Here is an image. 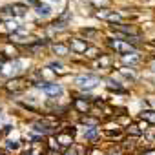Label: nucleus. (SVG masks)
I'll list each match as a JSON object with an SVG mask.
<instances>
[{"mask_svg":"<svg viewBox=\"0 0 155 155\" xmlns=\"http://www.w3.org/2000/svg\"><path fill=\"white\" fill-rule=\"evenodd\" d=\"M75 84L79 86L81 90L88 91V90H93L97 84H101V79H99L97 75H79L75 79Z\"/></svg>","mask_w":155,"mask_h":155,"instance_id":"f257e3e1","label":"nucleus"},{"mask_svg":"<svg viewBox=\"0 0 155 155\" xmlns=\"http://www.w3.org/2000/svg\"><path fill=\"white\" fill-rule=\"evenodd\" d=\"M37 88L44 90L46 95L49 97H57V95H62V86L60 84H55V82H37Z\"/></svg>","mask_w":155,"mask_h":155,"instance_id":"f03ea898","label":"nucleus"},{"mask_svg":"<svg viewBox=\"0 0 155 155\" xmlns=\"http://www.w3.org/2000/svg\"><path fill=\"white\" fill-rule=\"evenodd\" d=\"M110 46H111L115 51L122 53V55H128V53H135V48H133L131 44H126V42H122V40H111V42H110Z\"/></svg>","mask_w":155,"mask_h":155,"instance_id":"7ed1b4c3","label":"nucleus"},{"mask_svg":"<svg viewBox=\"0 0 155 155\" xmlns=\"http://www.w3.org/2000/svg\"><path fill=\"white\" fill-rule=\"evenodd\" d=\"M69 48L75 53H86V49L90 48V44L86 40H82V38H71L69 40Z\"/></svg>","mask_w":155,"mask_h":155,"instance_id":"20e7f679","label":"nucleus"},{"mask_svg":"<svg viewBox=\"0 0 155 155\" xmlns=\"http://www.w3.org/2000/svg\"><path fill=\"white\" fill-rule=\"evenodd\" d=\"M97 18H102V20H120V13H115V11H108V9H101L95 13Z\"/></svg>","mask_w":155,"mask_h":155,"instance_id":"39448f33","label":"nucleus"},{"mask_svg":"<svg viewBox=\"0 0 155 155\" xmlns=\"http://www.w3.org/2000/svg\"><path fill=\"white\" fill-rule=\"evenodd\" d=\"M18 68H20V62H8V64H4L2 66V71H0V73H2V75H17L18 73Z\"/></svg>","mask_w":155,"mask_h":155,"instance_id":"423d86ee","label":"nucleus"},{"mask_svg":"<svg viewBox=\"0 0 155 155\" xmlns=\"http://www.w3.org/2000/svg\"><path fill=\"white\" fill-rule=\"evenodd\" d=\"M122 60H124V64H130V66H135V64H139V60H140V57H139V53L135 51V53H128V55H122Z\"/></svg>","mask_w":155,"mask_h":155,"instance_id":"0eeeda50","label":"nucleus"},{"mask_svg":"<svg viewBox=\"0 0 155 155\" xmlns=\"http://www.w3.org/2000/svg\"><path fill=\"white\" fill-rule=\"evenodd\" d=\"M35 13L38 15V17H42V18H48L49 15H51V9H49V6H42V4H38L37 8H35Z\"/></svg>","mask_w":155,"mask_h":155,"instance_id":"6e6552de","label":"nucleus"},{"mask_svg":"<svg viewBox=\"0 0 155 155\" xmlns=\"http://www.w3.org/2000/svg\"><path fill=\"white\" fill-rule=\"evenodd\" d=\"M58 142L64 146H69L73 142V131H66V133H58Z\"/></svg>","mask_w":155,"mask_h":155,"instance_id":"1a4fd4ad","label":"nucleus"},{"mask_svg":"<svg viewBox=\"0 0 155 155\" xmlns=\"http://www.w3.org/2000/svg\"><path fill=\"white\" fill-rule=\"evenodd\" d=\"M53 53L55 55H69V48L64 46V44H53Z\"/></svg>","mask_w":155,"mask_h":155,"instance_id":"9d476101","label":"nucleus"},{"mask_svg":"<svg viewBox=\"0 0 155 155\" xmlns=\"http://www.w3.org/2000/svg\"><path fill=\"white\" fill-rule=\"evenodd\" d=\"M9 9L13 15H18V17H22L26 13V6H22V4H13V6H9Z\"/></svg>","mask_w":155,"mask_h":155,"instance_id":"9b49d317","label":"nucleus"},{"mask_svg":"<svg viewBox=\"0 0 155 155\" xmlns=\"http://www.w3.org/2000/svg\"><path fill=\"white\" fill-rule=\"evenodd\" d=\"M73 104H75V108H77V110H79L81 113H86V111L90 110V106H88V102H82L81 99H75V102H73Z\"/></svg>","mask_w":155,"mask_h":155,"instance_id":"f8f14e48","label":"nucleus"},{"mask_svg":"<svg viewBox=\"0 0 155 155\" xmlns=\"http://www.w3.org/2000/svg\"><path fill=\"white\" fill-rule=\"evenodd\" d=\"M142 119H144L146 122H151V124H155V111H151V110H146V111H142Z\"/></svg>","mask_w":155,"mask_h":155,"instance_id":"ddd939ff","label":"nucleus"},{"mask_svg":"<svg viewBox=\"0 0 155 155\" xmlns=\"http://www.w3.org/2000/svg\"><path fill=\"white\" fill-rule=\"evenodd\" d=\"M84 137H86V139H95V137H97V130H95V128L86 130V131H84Z\"/></svg>","mask_w":155,"mask_h":155,"instance_id":"4468645a","label":"nucleus"},{"mask_svg":"<svg viewBox=\"0 0 155 155\" xmlns=\"http://www.w3.org/2000/svg\"><path fill=\"white\" fill-rule=\"evenodd\" d=\"M91 2H93V4H97V6H106L110 0H91Z\"/></svg>","mask_w":155,"mask_h":155,"instance_id":"2eb2a0df","label":"nucleus"},{"mask_svg":"<svg viewBox=\"0 0 155 155\" xmlns=\"http://www.w3.org/2000/svg\"><path fill=\"white\" fill-rule=\"evenodd\" d=\"M49 68H53V69L57 71V69H60V68H62V64H58V62H51V64H49Z\"/></svg>","mask_w":155,"mask_h":155,"instance_id":"dca6fc26","label":"nucleus"},{"mask_svg":"<svg viewBox=\"0 0 155 155\" xmlns=\"http://www.w3.org/2000/svg\"><path fill=\"white\" fill-rule=\"evenodd\" d=\"M8 146H9V148H13V150H15V148H18V144H17V142H9Z\"/></svg>","mask_w":155,"mask_h":155,"instance_id":"f3484780","label":"nucleus"},{"mask_svg":"<svg viewBox=\"0 0 155 155\" xmlns=\"http://www.w3.org/2000/svg\"><path fill=\"white\" fill-rule=\"evenodd\" d=\"M77 153H79V150H77V148H75V150H73V153H71V151H68L66 155H77Z\"/></svg>","mask_w":155,"mask_h":155,"instance_id":"a211bd4d","label":"nucleus"},{"mask_svg":"<svg viewBox=\"0 0 155 155\" xmlns=\"http://www.w3.org/2000/svg\"><path fill=\"white\" fill-rule=\"evenodd\" d=\"M26 155H37V153H35V150H33V151H28Z\"/></svg>","mask_w":155,"mask_h":155,"instance_id":"6ab92c4d","label":"nucleus"},{"mask_svg":"<svg viewBox=\"0 0 155 155\" xmlns=\"http://www.w3.org/2000/svg\"><path fill=\"white\" fill-rule=\"evenodd\" d=\"M146 155H155V151H146Z\"/></svg>","mask_w":155,"mask_h":155,"instance_id":"aec40b11","label":"nucleus"},{"mask_svg":"<svg viewBox=\"0 0 155 155\" xmlns=\"http://www.w3.org/2000/svg\"><path fill=\"white\" fill-rule=\"evenodd\" d=\"M51 2H60V0H51Z\"/></svg>","mask_w":155,"mask_h":155,"instance_id":"412c9836","label":"nucleus"},{"mask_svg":"<svg viewBox=\"0 0 155 155\" xmlns=\"http://www.w3.org/2000/svg\"><path fill=\"white\" fill-rule=\"evenodd\" d=\"M29 2H35V0H29Z\"/></svg>","mask_w":155,"mask_h":155,"instance_id":"4be33fe9","label":"nucleus"},{"mask_svg":"<svg viewBox=\"0 0 155 155\" xmlns=\"http://www.w3.org/2000/svg\"><path fill=\"white\" fill-rule=\"evenodd\" d=\"M0 155H6V153H0Z\"/></svg>","mask_w":155,"mask_h":155,"instance_id":"5701e85b","label":"nucleus"}]
</instances>
